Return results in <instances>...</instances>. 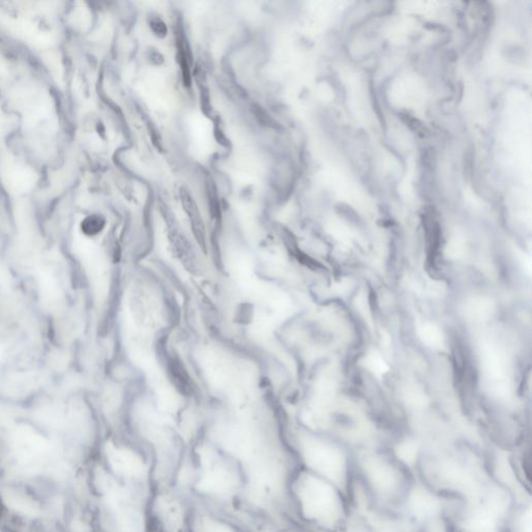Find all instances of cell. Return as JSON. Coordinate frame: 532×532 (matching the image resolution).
<instances>
[{"instance_id":"277c9868","label":"cell","mask_w":532,"mask_h":532,"mask_svg":"<svg viewBox=\"0 0 532 532\" xmlns=\"http://www.w3.org/2000/svg\"><path fill=\"white\" fill-rule=\"evenodd\" d=\"M481 367L485 379L489 381L492 392L497 397L508 395V383L506 379V364L504 355L497 347L485 345L481 349Z\"/></svg>"},{"instance_id":"52a82bcc","label":"cell","mask_w":532,"mask_h":532,"mask_svg":"<svg viewBox=\"0 0 532 532\" xmlns=\"http://www.w3.org/2000/svg\"><path fill=\"white\" fill-rule=\"evenodd\" d=\"M410 508L417 517L433 516L439 510V501L424 490H417L410 498Z\"/></svg>"},{"instance_id":"9a60e30c","label":"cell","mask_w":532,"mask_h":532,"mask_svg":"<svg viewBox=\"0 0 532 532\" xmlns=\"http://www.w3.org/2000/svg\"><path fill=\"white\" fill-rule=\"evenodd\" d=\"M103 226V219L97 217H90L89 219H87V224H85V230H87L88 233L95 234L98 233L99 231H101Z\"/></svg>"},{"instance_id":"8fae6325","label":"cell","mask_w":532,"mask_h":532,"mask_svg":"<svg viewBox=\"0 0 532 532\" xmlns=\"http://www.w3.org/2000/svg\"><path fill=\"white\" fill-rule=\"evenodd\" d=\"M362 365L372 372L376 378H382L389 372V365L380 353L376 349L368 351L362 359Z\"/></svg>"},{"instance_id":"7c38bea8","label":"cell","mask_w":532,"mask_h":532,"mask_svg":"<svg viewBox=\"0 0 532 532\" xmlns=\"http://www.w3.org/2000/svg\"><path fill=\"white\" fill-rule=\"evenodd\" d=\"M406 401L413 408H423L427 404L426 395L419 387H408L404 392Z\"/></svg>"},{"instance_id":"4fadbf2b","label":"cell","mask_w":532,"mask_h":532,"mask_svg":"<svg viewBox=\"0 0 532 532\" xmlns=\"http://www.w3.org/2000/svg\"><path fill=\"white\" fill-rule=\"evenodd\" d=\"M397 456L401 458L406 464H412L417 456L418 452V446L414 441L406 440L399 445L397 449Z\"/></svg>"},{"instance_id":"5bb4252c","label":"cell","mask_w":532,"mask_h":532,"mask_svg":"<svg viewBox=\"0 0 532 532\" xmlns=\"http://www.w3.org/2000/svg\"><path fill=\"white\" fill-rule=\"evenodd\" d=\"M150 27L153 33L159 38H165L167 33V25L158 17H153L150 20Z\"/></svg>"},{"instance_id":"7a4b0ae2","label":"cell","mask_w":532,"mask_h":532,"mask_svg":"<svg viewBox=\"0 0 532 532\" xmlns=\"http://www.w3.org/2000/svg\"><path fill=\"white\" fill-rule=\"evenodd\" d=\"M299 466L334 485H341L347 477V458L333 444L320 440L304 442L299 450Z\"/></svg>"},{"instance_id":"6da1fadb","label":"cell","mask_w":532,"mask_h":532,"mask_svg":"<svg viewBox=\"0 0 532 532\" xmlns=\"http://www.w3.org/2000/svg\"><path fill=\"white\" fill-rule=\"evenodd\" d=\"M288 496L291 514L303 522L332 529L340 520L342 504L335 485L301 467L291 479Z\"/></svg>"},{"instance_id":"9c48e42d","label":"cell","mask_w":532,"mask_h":532,"mask_svg":"<svg viewBox=\"0 0 532 532\" xmlns=\"http://www.w3.org/2000/svg\"><path fill=\"white\" fill-rule=\"evenodd\" d=\"M496 510L491 506L479 508L469 518V532H495Z\"/></svg>"},{"instance_id":"30bf717a","label":"cell","mask_w":532,"mask_h":532,"mask_svg":"<svg viewBox=\"0 0 532 532\" xmlns=\"http://www.w3.org/2000/svg\"><path fill=\"white\" fill-rule=\"evenodd\" d=\"M417 335L423 344L433 349H442L445 347V338L439 326L431 322H423L417 328Z\"/></svg>"},{"instance_id":"8992f818","label":"cell","mask_w":532,"mask_h":532,"mask_svg":"<svg viewBox=\"0 0 532 532\" xmlns=\"http://www.w3.org/2000/svg\"><path fill=\"white\" fill-rule=\"evenodd\" d=\"M465 315L475 322H487L495 312V304L490 297L476 295L467 299L464 304Z\"/></svg>"},{"instance_id":"5b68a950","label":"cell","mask_w":532,"mask_h":532,"mask_svg":"<svg viewBox=\"0 0 532 532\" xmlns=\"http://www.w3.org/2000/svg\"><path fill=\"white\" fill-rule=\"evenodd\" d=\"M365 470L370 483L379 493L388 495L397 489L399 476L390 463L372 458L365 463Z\"/></svg>"},{"instance_id":"3957f363","label":"cell","mask_w":532,"mask_h":532,"mask_svg":"<svg viewBox=\"0 0 532 532\" xmlns=\"http://www.w3.org/2000/svg\"><path fill=\"white\" fill-rule=\"evenodd\" d=\"M188 532H253L238 517L192 498Z\"/></svg>"},{"instance_id":"ba28073f","label":"cell","mask_w":532,"mask_h":532,"mask_svg":"<svg viewBox=\"0 0 532 532\" xmlns=\"http://www.w3.org/2000/svg\"><path fill=\"white\" fill-rule=\"evenodd\" d=\"M180 198H181L184 210H185L188 217H190L194 236H196L197 240H198L199 244H202V247H204L205 242H206V235H205L204 224H203L202 219H201L198 206H197V204L194 203L192 197L190 196V192H186V190H181V192H180Z\"/></svg>"},{"instance_id":"2e32d148","label":"cell","mask_w":532,"mask_h":532,"mask_svg":"<svg viewBox=\"0 0 532 532\" xmlns=\"http://www.w3.org/2000/svg\"><path fill=\"white\" fill-rule=\"evenodd\" d=\"M366 299H367V297H365V294L358 295L357 299H356V306H357V309L359 310L360 314L363 315V317L365 318V319H369V306H368Z\"/></svg>"}]
</instances>
